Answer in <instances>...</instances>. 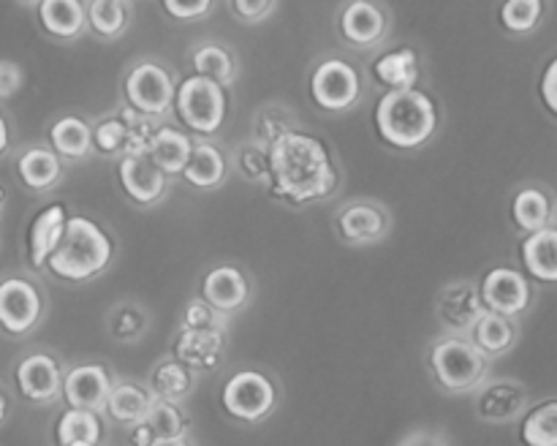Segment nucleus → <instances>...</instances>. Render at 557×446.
Segmentation results:
<instances>
[{
	"instance_id": "nucleus-7",
	"label": "nucleus",
	"mask_w": 557,
	"mask_h": 446,
	"mask_svg": "<svg viewBox=\"0 0 557 446\" xmlns=\"http://www.w3.org/2000/svg\"><path fill=\"white\" fill-rule=\"evenodd\" d=\"M125 98L128 107L147 117H161L172 112L177 103V87H174L172 74L158 63H141L125 79Z\"/></svg>"
},
{
	"instance_id": "nucleus-13",
	"label": "nucleus",
	"mask_w": 557,
	"mask_h": 446,
	"mask_svg": "<svg viewBox=\"0 0 557 446\" xmlns=\"http://www.w3.org/2000/svg\"><path fill=\"white\" fill-rule=\"evenodd\" d=\"M487 313L482 302V292L473 283H451L438 297L441 324L457 335H471L479 319Z\"/></svg>"
},
{
	"instance_id": "nucleus-23",
	"label": "nucleus",
	"mask_w": 557,
	"mask_h": 446,
	"mask_svg": "<svg viewBox=\"0 0 557 446\" xmlns=\"http://www.w3.org/2000/svg\"><path fill=\"white\" fill-rule=\"evenodd\" d=\"M194 147L196 145L183 131L163 125V128H158L156 139H152L150 158L166 177L169 174H183L188 169L190 156H194Z\"/></svg>"
},
{
	"instance_id": "nucleus-34",
	"label": "nucleus",
	"mask_w": 557,
	"mask_h": 446,
	"mask_svg": "<svg viewBox=\"0 0 557 446\" xmlns=\"http://www.w3.org/2000/svg\"><path fill=\"white\" fill-rule=\"evenodd\" d=\"M522 441L528 446H557V400L533 408L522 422Z\"/></svg>"
},
{
	"instance_id": "nucleus-43",
	"label": "nucleus",
	"mask_w": 557,
	"mask_h": 446,
	"mask_svg": "<svg viewBox=\"0 0 557 446\" xmlns=\"http://www.w3.org/2000/svg\"><path fill=\"white\" fill-rule=\"evenodd\" d=\"M221 319L207 302H190L183 315V330H218Z\"/></svg>"
},
{
	"instance_id": "nucleus-20",
	"label": "nucleus",
	"mask_w": 557,
	"mask_h": 446,
	"mask_svg": "<svg viewBox=\"0 0 557 446\" xmlns=\"http://www.w3.org/2000/svg\"><path fill=\"white\" fill-rule=\"evenodd\" d=\"M525 389L520 384H515V381H495V384H490L479 395L476 413L484 422L504 424L520 417V411L525 408Z\"/></svg>"
},
{
	"instance_id": "nucleus-30",
	"label": "nucleus",
	"mask_w": 557,
	"mask_h": 446,
	"mask_svg": "<svg viewBox=\"0 0 557 446\" xmlns=\"http://www.w3.org/2000/svg\"><path fill=\"white\" fill-rule=\"evenodd\" d=\"M152 402L156 400H152L141 386L117 384L107 400V413L114 419V422H123V424H131V428H136L139 422H145Z\"/></svg>"
},
{
	"instance_id": "nucleus-44",
	"label": "nucleus",
	"mask_w": 557,
	"mask_h": 446,
	"mask_svg": "<svg viewBox=\"0 0 557 446\" xmlns=\"http://www.w3.org/2000/svg\"><path fill=\"white\" fill-rule=\"evenodd\" d=\"M22 82H25L22 65L14 60H0V98L16 96L22 90Z\"/></svg>"
},
{
	"instance_id": "nucleus-25",
	"label": "nucleus",
	"mask_w": 557,
	"mask_h": 446,
	"mask_svg": "<svg viewBox=\"0 0 557 446\" xmlns=\"http://www.w3.org/2000/svg\"><path fill=\"white\" fill-rule=\"evenodd\" d=\"M49 141H52V150L60 158H69V161H79V158L90 156V150L96 147L90 125L82 117H60L49 128Z\"/></svg>"
},
{
	"instance_id": "nucleus-42",
	"label": "nucleus",
	"mask_w": 557,
	"mask_h": 446,
	"mask_svg": "<svg viewBox=\"0 0 557 446\" xmlns=\"http://www.w3.org/2000/svg\"><path fill=\"white\" fill-rule=\"evenodd\" d=\"M292 125H288V117H283L281 109H270V112L261 114L256 120V134H259L261 145L272 147L277 139H283L286 134H292Z\"/></svg>"
},
{
	"instance_id": "nucleus-40",
	"label": "nucleus",
	"mask_w": 557,
	"mask_h": 446,
	"mask_svg": "<svg viewBox=\"0 0 557 446\" xmlns=\"http://www.w3.org/2000/svg\"><path fill=\"white\" fill-rule=\"evenodd\" d=\"M147 319L136 305H120L112 315V332L117 340H136L145 332Z\"/></svg>"
},
{
	"instance_id": "nucleus-29",
	"label": "nucleus",
	"mask_w": 557,
	"mask_h": 446,
	"mask_svg": "<svg viewBox=\"0 0 557 446\" xmlns=\"http://www.w3.org/2000/svg\"><path fill=\"white\" fill-rule=\"evenodd\" d=\"M517 330L506 315L498 313H484L479 319V324L473 326L471 332V343L484 354V357H498V354H506L511 346H515Z\"/></svg>"
},
{
	"instance_id": "nucleus-17",
	"label": "nucleus",
	"mask_w": 557,
	"mask_h": 446,
	"mask_svg": "<svg viewBox=\"0 0 557 446\" xmlns=\"http://www.w3.org/2000/svg\"><path fill=\"white\" fill-rule=\"evenodd\" d=\"M250 286L237 267H215L201 283V297L215 313H234L248 302Z\"/></svg>"
},
{
	"instance_id": "nucleus-22",
	"label": "nucleus",
	"mask_w": 557,
	"mask_h": 446,
	"mask_svg": "<svg viewBox=\"0 0 557 446\" xmlns=\"http://www.w3.org/2000/svg\"><path fill=\"white\" fill-rule=\"evenodd\" d=\"M44 30L54 38H76L87 25V5L79 0H44L38 5Z\"/></svg>"
},
{
	"instance_id": "nucleus-4",
	"label": "nucleus",
	"mask_w": 557,
	"mask_h": 446,
	"mask_svg": "<svg viewBox=\"0 0 557 446\" xmlns=\"http://www.w3.org/2000/svg\"><path fill=\"white\" fill-rule=\"evenodd\" d=\"M430 364L438 384L449 392L476 389L487 373V357L466 337H446L430 351Z\"/></svg>"
},
{
	"instance_id": "nucleus-31",
	"label": "nucleus",
	"mask_w": 557,
	"mask_h": 446,
	"mask_svg": "<svg viewBox=\"0 0 557 446\" xmlns=\"http://www.w3.org/2000/svg\"><path fill=\"white\" fill-rule=\"evenodd\" d=\"M194 384L196 373L190 368H185L183 362H177V359H166L152 373V389H156L158 400L172 402V406L177 400H185L194 392Z\"/></svg>"
},
{
	"instance_id": "nucleus-12",
	"label": "nucleus",
	"mask_w": 557,
	"mask_h": 446,
	"mask_svg": "<svg viewBox=\"0 0 557 446\" xmlns=\"http://www.w3.org/2000/svg\"><path fill=\"white\" fill-rule=\"evenodd\" d=\"M112 379L103 364H76L74 370L65 373L63 397L69 400V408H82V411H103L109 395H112Z\"/></svg>"
},
{
	"instance_id": "nucleus-9",
	"label": "nucleus",
	"mask_w": 557,
	"mask_h": 446,
	"mask_svg": "<svg viewBox=\"0 0 557 446\" xmlns=\"http://www.w3.org/2000/svg\"><path fill=\"white\" fill-rule=\"evenodd\" d=\"M44 315V297L38 286L27 277H5L0 281V326L9 335H27Z\"/></svg>"
},
{
	"instance_id": "nucleus-27",
	"label": "nucleus",
	"mask_w": 557,
	"mask_h": 446,
	"mask_svg": "<svg viewBox=\"0 0 557 446\" xmlns=\"http://www.w3.org/2000/svg\"><path fill=\"white\" fill-rule=\"evenodd\" d=\"M373 74L384 82L389 90H413L419 79V60L413 49H397L375 60Z\"/></svg>"
},
{
	"instance_id": "nucleus-36",
	"label": "nucleus",
	"mask_w": 557,
	"mask_h": 446,
	"mask_svg": "<svg viewBox=\"0 0 557 446\" xmlns=\"http://www.w3.org/2000/svg\"><path fill=\"white\" fill-rule=\"evenodd\" d=\"M120 120L128 131V145H125V156H150L152 139H156L158 128L152 125V117L136 112L134 107L120 109Z\"/></svg>"
},
{
	"instance_id": "nucleus-6",
	"label": "nucleus",
	"mask_w": 557,
	"mask_h": 446,
	"mask_svg": "<svg viewBox=\"0 0 557 446\" xmlns=\"http://www.w3.org/2000/svg\"><path fill=\"white\" fill-rule=\"evenodd\" d=\"M221 402L228 417L239 422H261L277 402V389L259 370H239L223 384Z\"/></svg>"
},
{
	"instance_id": "nucleus-10",
	"label": "nucleus",
	"mask_w": 557,
	"mask_h": 446,
	"mask_svg": "<svg viewBox=\"0 0 557 446\" xmlns=\"http://www.w3.org/2000/svg\"><path fill=\"white\" fill-rule=\"evenodd\" d=\"M482 302L490 313L498 315H520L522 310L531 305V286H528L525 275L509 267H498L490 270L482 281Z\"/></svg>"
},
{
	"instance_id": "nucleus-37",
	"label": "nucleus",
	"mask_w": 557,
	"mask_h": 446,
	"mask_svg": "<svg viewBox=\"0 0 557 446\" xmlns=\"http://www.w3.org/2000/svg\"><path fill=\"white\" fill-rule=\"evenodd\" d=\"M139 424H145L156 441H172V438H183L185 435L183 413L177 411V406H172V402H163V400L152 402L150 413H147L145 422H139Z\"/></svg>"
},
{
	"instance_id": "nucleus-33",
	"label": "nucleus",
	"mask_w": 557,
	"mask_h": 446,
	"mask_svg": "<svg viewBox=\"0 0 557 446\" xmlns=\"http://www.w3.org/2000/svg\"><path fill=\"white\" fill-rule=\"evenodd\" d=\"M194 71L196 76H205V79L218 82V85H228L234 82V60L221 44H205L194 52Z\"/></svg>"
},
{
	"instance_id": "nucleus-3",
	"label": "nucleus",
	"mask_w": 557,
	"mask_h": 446,
	"mask_svg": "<svg viewBox=\"0 0 557 446\" xmlns=\"http://www.w3.org/2000/svg\"><path fill=\"white\" fill-rule=\"evenodd\" d=\"M112 261V239L90 218L74 215L69 218L65 237L52 259L47 261L49 270L63 281H90L101 275Z\"/></svg>"
},
{
	"instance_id": "nucleus-26",
	"label": "nucleus",
	"mask_w": 557,
	"mask_h": 446,
	"mask_svg": "<svg viewBox=\"0 0 557 446\" xmlns=\"http://www.w3.org/2000/svg\"><path fill=\"white\" fill-rule=\"evenodd\" d=\"M101 419L92 411H82V408H69L60 413L58 430L54 438L60 446H98L101 441Z\"/></svg>"
},
{
	"instance_id": "nucleus-32",
	"label": "nucleus",
	"mask_w": 557,
	"mask_h": 446,
	"mask_svg": "<svg viewBox=\"0 0 557 446\" xmlns=\"http://www.w3.org/2000/svg\"><path fill=\"white\" fill-rule=\"evenodd\" d=\"M511 215H515L517 226L525 228L528 234H536V232H542V228H547V223H549L547 194L539 188H522L520 194L515 196Z\"/></svg>"
},
{
	"instance_id": "nucleus-2",
	"label": "nucleus",
	"mask_w": 557,
	"mask_h": 446,
	"mask_svg": "<svg viewBox=\"0 0 557 446\" xmlns=\"http://www.w3.org/2000/svg\"><path fill=\"white\" fill-rule=\"evenodd\" d=\"M375 128L381 139L400 150H413L433 139L438 128V112L428 92L389 90L375 107Z\"/></svg>"
},
{
	"instance_id": "nucleus-8",
	"label": "nucleus",
	"mask_w": 557,
	"mask_h": 446,
	"mask_svg": "<svg viewBox=\"0 0 557 446\" xmlns=\"http://www.w3.org/2000/svg\"><path fill=\"white\" fill-rule=\"evenodd\" d=\"M359 92H362V79L357 69L341 58L319 63L310 76V96L326 112H346L357 103Z\"/></svg>"
},
{
	"instance_id": "nucleus-35",
	"label": "nucleus",
	"mask_w": 557,
	"mask_h": 446,
	"mask_svg": "<svg viewBox=\"0 0 557 446\" xmlns=\"http://www.w3.org/2000/svg\"><path fill=\"white\" fill-rule=\"evenodd\" d=\"M128 22V5L120 0H92L87 3V25L103 38H114L125 30Z\"/></svg>"
},
{
	"instance_id": "nucleus-14",
	"label": "nucleus",
	"mask_w": 557,
	"mask_h": 446,
	"mask_svg": "<svg viewBox=\"0 0 557 446\" xmlns=\"http://www.w3.org/2000/svg\"><path fill=\"white\" fill-rule=\"evenodd\" d=\"M223 354H226L223 326H218V330H183L174 343V359L194 373L196 370L221 368Z\"/></svg>"
},
{
	"instance_id": "nucleus-45",
	"label": "nucleus",
	"mask_w": 557,
	"mask_h": 446,
	"mask_svg": "<svg viewBox=\"0 0 557 446\" xmlns=\"http://www.w3.org/2000/svg\"><path fill=\"white\" fill-rule=\"evenodd\" d=\"M163 9L174 16V20H199V16L210 14V0H196V3H180V0H166Z\"/></svg>"
},
{
	"instance_id": "nucleus-28",
	"label": "nucleus",
	"mask_w": 557,
	"mask_h": 446,
	"mask_svg": "<svg viewBox=\"0 0 557 446\" xmlns=\"http://www.w3.org/2000/svg\"><path fill=\"white\" fill-rule=\"evenodd\" d=\"M183 177L194 188H218L226 179V158H223V152L215 145L201 141V145L194 147V156H190Z\"/></svg>"
},
{
	"instance_id": "nucleus-1",
	"label": "nucleus",
	"mask_w": 557,
	"mask_h": 446,
	"mask_svg": "<svg viewBox=\"0 0 557 446\" xmlns=\"http://www.w3.org/2000/svg\"><path fill=\"white\" fill-rule=\"evenodd\" d=\"M272 196L288 205H308L335 190L337 172L330 152L315 136L292 131L270 147Z\"/></svg>"
},
{
	"instance_id": "nucleus-47",
	"label": "nucleus",
	"mask_w": 557,
	"mask_h": 446,
	"mask_svg": "<svg viewBox=\"0 0 557 446\" xmlns=\"http://www.w3.org/2000/svg\"><path fill=\"white\" fill-rule=\"evenodd\" d=\"M232 9L237 11L243 20H261V16H267L275 9V3H272V0H259V3H256V0H237V3H232Z\"/></svg>"
},
{
	"instance_id": "nucleus-50",
	"label": "nucleus",
	"mask_w": 557,
	"mask_h": 446,
	"mask_svg": "<svg viewBox=\"0 0 557 446\" xmlns=\"http://www.w3.org/2000/svg\"><path fill=\"white\" fill-rule=\"evenodd\" d=\"M5 413H9V397H5L3 389H0V424L5 422Z\"/></svg>"
},
{
	"instance_id": "nucleus-15",
	"label": "nucleus",
	"mask_w": 557,
	"mask_h": 446,
	"mask_svg": "<svg viewBox=\"0 0 557 446\" xmlns=\"http://www.w3.org/2000/svg\"><path fill=\"white\" fill-rule=\"evenodd\" d=\"M120 183L136 205H156L166 194V174L152 163L150 156H123Z\"/></svg>"
},
{
	"instance_id": "nucleus-41",
	"label": "nucleus",
	"mask_w": 557,
	"mask_h": 446,
	"mask_svg": "<svg viewBox=\"0 0 557 446\" xmlns=\"http://www.w3.org/2000/svg\"><path fill=\"white\" fill-rule=\"evenodd\" d=\"M239 166H243L245 177L256 179V183L272 185V172H270V152L261 150L259 145H248L239 152Z\"/></svg>"
},
{
	"instance_id": "nucleus-51",
	"label": "nucleus",
	"mask_w": 557,
	"mask_h": 446,
	"mask_svg": "<svg viewBox=\"0 0 557 446\" xmlns=\"http://www.w3.org/2000/svg\"><path fill=\"white\" fill-rule=\"evenodd\" d=\"M150 446H188V444H185V438H172V441H156V444Z\"/></svg>"
},
{
	"instance_id": "nucleus-52",
	"label": "nucleus",
	"mask_w": 557,
	"mask_h": 446,
	"mask_svg": "<svg viewBox=\"0 0 557 446\" xmlns=\"http://www.w3.org/2000/svg\"><path fill=\"white\" fill-rule=\"evenodd\" d=\"M5 199H9V194H5V188L0 185V221H3V212H5Z\"/></svg>"
},
{
	"instance_id": "nucleus-39",
	"label": "nucleus",
	"mask_w": 557,
	"mask_h": 446,
	"mask_svg": "<svg viewBox=\"0 0 557 446\" xmlns=\"http://www.w3.org/2000/svg\"><path fill=\"white\" fill-rule=\"evenodd\" d=\"M92 141L101 152L107 156H114V152H125V145H128V131H125V123L120 117L103 120L98 123V128L92 131Z\"/></svg>"
},
{
	"instance_id": "nucleus-48",
	"label": "nucleus",
	"mask_w": 557,
	"mask_h": 446,
	"mask_svg": "<svg viewBox=\"0 0 557 446\" xmlns=\"http://www.w3.org/2000/svg\"><path fill=\"white\" fill-rule=\"evenodd\" d=\"M542 98H544V103H547L549 112L557 114V58L549 63V69L544 71Z\"/></svg>"
},
{
	"instance_id": "nucleus-46",
	"label": "nucleus",
	"mask_w": 557,
	"mask_h": 446,
	"mask_svg": "<svg viewBox=\"0 0 557 446\" xmlns=\"http://www.w3.org/2000/svg\"><path fill=\"white\" fill-rule=\"evenodd\" d=\"M397 446H449V441H446V435L438 433V430H413V433L406 435Z\"/></svg>"
},
{
	"instance_id": "nucleus-19",
	"label": "nucleus",
	"mask_w": 557,
	"mask_h": 446,
	"mask_svg": "<svg viewBox=\"0 0 557 446\" xmlns=\"http://www.w3.org/2000/svg\"><path fill=\"white\" fill-rule=\"evenodd\" d=\"M337 228H341V237L348 239L354 245L375 243L386 234L389 221H386L384 210L368 201H359V205L346 207V210L337 215Z\"/></svg>"
},
{
	"instance_id": "nucleus-38",
	"label": "nucleus",
	"mask_w": 557,
	"mask_h": 446,
	"mask_svg": "<svg viewBox=\"0 0 557 446\" xmlns=\"http://www.w3.org/2000/svg\"><path fill=\"white\" fill-rule=\"evenodd\" d=\"M542 20V3L539 0H509L500 9V22L511 33H531Z\"/></svg>"
},
{
	"instance_id": "nucleus-5",
	"label": "nucleus",
	"mask_w": 557,
	"mask_h": 446,
	"mask_svg": "<svg viewBox=\"0 0 557 446\" xmlns=\"http://www.w3.org/2000/svg\"><path fill=\"white\" fill-rule=\"evenodd\" d=\"M177 109L180 120L188 125L194 134L210 136L226 120V92L218 82L205 79V76H188L177 87Z\"/></svg>"
},
{
	"instance_id": "nucleus-21",
	"label": "nucleus",
	"mask_w": 557,
	"mask_h": 446,
	"mask_svg": "<svg viewBox=\"0 0 557 446\" xmlns=\"http://www.w3.org/2000/svg\"><path fill=\"white\" fill-rule=\"evenodd\" d=\"M16 174H20V179L27 188L41 194V190H49L58 185L60 174H63V163H60V156L54 150L30 147L16 161Z\"/></svg>"
},
{
	"instance_id": "nucleus-49",
	"label": "nucleus",
	"mask_w": 557,
	"mask_h": 446,
	"mask_svg": "<svg viewBox=\"0 0 557 446\" xmlns=\"http://www.w3.org/2000/svg\"><path fill=\"white\" fill-rule=\"evenodd\" d=\"M9 150V123H5V117L0 114V156Z\"/></svg>"
},
{
	"instance_id": "nucleus-18",
	"label": "nucleus",
	"mask_w": 557,
	"mask_h": 446,
	"mask_svg": "<svg viewBox=\"0 0 557 446\" xmlns=\"http://www.w3.org/2000/svg\"><path fill=\"white\" fill-rule=\"evenodd\" d=\"M341 33L354 47H375L386 36V14L375 3L354 0L343 9Z\"/></svg>"
},
{
	"instance_id": "nucleus-11",
	"label": "nucleus",
	"mask_w": 557,
	"mask_h": 446,
	"mask_svg": "<svg viewBox=\"0 0 557 446\" xmlns=\"http://www.w3.org/2000/svg\"><path fill=\"white\" fill-rule=\"evenodd\" d=\"M65 375L60 373L58 359L49 354H27L16 364V386L20 395L30 402H52L63 395Z\"/></svg>"
},
{
	"instance_id": "nucleus-24",
	"label": "nucleus",
	"mask_w": 557,
	"mask_h": 446,
	"mask_svg": "<svg viewBox=\"0 0 557 446\" xmlns=\"http://www.w3.org/2000/svg\"><path fill=\"white\" fill-rule=\"evenodd\" d=\"M522 261L533 277L557 283V228H542L522 243Z\"/></svg>"
},
{
	"instance_id": "nucleus-16",
	"label": "nucleus",
	"mask_w": 557,
	"mask_h": 446,
	"mask_svg": "<svg viewBox=\"0 0 557 446\" xmlns=\"http://www.w3.org/2000/svg\"><path fill=\"white\" fill-rule=\"evenodd\" d=\"M65 226H69V215H65L63 205H49L33 218L30 232H27V253H30L33 267H44L52 259L54 250L60 248L65 237Z\"/></svg>"
}]
</instances>
